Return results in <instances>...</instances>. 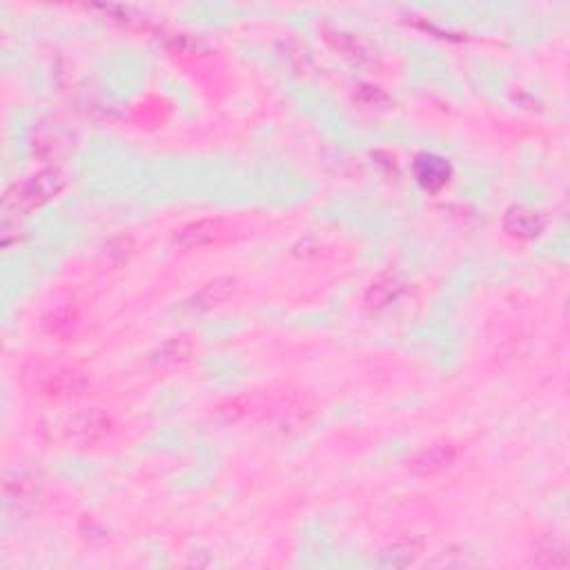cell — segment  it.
Returning a JSON list of instances; mask_svg holds the SVG:
<instances>
[{
  "instance_id": "7a4b0ae2",
  "label": "cell",
  "mask_w": 570,
  "mask_h": 570,
  "mask_svg": "<svg viewBox=\"0 0 570 570\" xmlns=\"http://www.w3.org/2000/svg\"><path fill=\"white\" fill-rule=\"evenodd\" d=\"M114 432V421L107 412L92 408V410L76 412L65 424V437L80 446H97L106 441Z\"/></svg>"
},
{
  "instance_id": "8992f818",
  "label": "cell",
  "mask_w": 570,
  "mask_h": 570,
  "mask_svg": "<svg viewBox=\"0 0 570 570\" xmlns=\"http://www.w3.org/2000/svg\"><path fill=\"white\" fill-rule=\"evenodd\" d=\"M457 455L459 448L455 444H450V441L432 444L412 459L410 470L415 474H421V477H430V474H437L444 468H448V465L457 459Z\"/></svg>"
},
{
  "instance_id": "4fadbf2b",
  "label": "cell",
  "mask_w": 570,
  "mask_h": 570,
  "mask_svg": "<svg viewBox=\"0 0 570 570\" xmlns=\"http://www.w3.org/2000/svg\"><path fill=\"white\" fill-rule=\"evenodd\" d=\"M103 254H106V261H109L114 268H118L134 254V241H132V236H116L106 245Z\"/></svg>"
},
{
  "instance_id": "6da1fadb",
  "label": "cell",
  "mask_w": 570,
  "mask_h": 570,
  "mask_svg": "<svg viewBox=\"0 0 570 570\" xmlns=\"http://www.w3.org/2000/svg\"><path fill=\"white\" fill-rule=\"evenodd\" d=\"M68 185L63 170L47 168L32 174L30 179L14 183L3 198V212L7 216H25V214L38 210L51 198L59 197Z\"/></svg>"
},
{
  "instance_id": "52a82bcc",
  "label": "cell",
  "mask_w": 570,
  "mask_h": 570,
  "mask_svg": "<svg viewBox=\"0 0 570 570\" xmlns=\"http://www.w3.org/2000/svg\"><path fill=\"white\" fill-rule=\"evenodd\" d=\"M401 290L403 283L397 274H379V277L368 285V290H365V306H368L370 310H383V308H388L391 303L397 301Z\"/></svg>"
},
{
  "instance_id": "30bf717a",
  "label": "cell",
  "mask_w": 570,
  "mask_h": 570,
  "mask_svg": "<svg viewBox=\"0 0 570 570\" xmlns=\"http://www.w3.org/2000/svg\"><path fill=\"white\" fill-rule=\"evenodd\" d=\"M194 350H197V344H194L192 336L179 335V336H172V339H168L163 345H161L159 353H156V361L165 365L183 363V361H188L189 356L194 354Z\"/></svg>"
},
{
  "instance_id": "9c48e42d",
  "label": "cell",
  "mask_w": 570,
  "mask_h": 570,
  "mask_svg": "<svg viewBox=\"0 0 570 570\" xmlns=\"http://www.w3.org/2000/svg\"><path fill=\"white\" fill-rule=\"evenodd\" d=\"M234 290L236 283L232 279H214L198 290L197 297H194V308L197 310H212V308L225 303L234 294Z\"/></svg>"
},
{
  "instance_id": "5bb4252c",
  "label": "cell",
  "mask_w": 570,
  "mask_h": 570,
  "mask_svg": "<svg viewBox=\"0 0 570 570\" xmlns=\"http://www.w3.org/2000/svg\"><path fill=\"white\" fill-rule=\"evenodd\" d=\"M537 555H544L546 559H541L539 566H566L568 557L566 550H564L562 544H557L555 539H548L546 544H541L537 548Z\"/></svg>"
},
{
  "instance_id": "7c38bea8",
  "label": "cell",
  "mask_w": 570,
  "mask_h": 570,
  "mask_svg": "<svg viewBox=\"0 0 570 570\" xmlns=\"http://www.w3.org/2000/svg\"><path fill=\"white\" fill-rule=\"evenodd\" d=\"M252 410V403L248 397H236V399H230V401L221 403V406L216 408V417L221 421H225V424H239L241 419H245V417L250 415Z\"/></svg>"
},
{
  "instance_id": "ba28073f",
  "label": "cell",
  "mask_w": 570,
  "mask_h": 570,
  "mask_svg": "<svg viewBox=\"0 0 570 570\" xmlns=\"http://www.w3.org/2000/svg\"><path fill=\"white\" fill-rule=\"evenodd\" d=\"M87 388V379H85L83 372H78V370H71V368H63V370H56V372H51L50 377H47L45 386H42V391H45V394H50V397H76V394H80Z\"/></svg>"
},
{
  "instance_id": "5b68a950",
  "label": "cell",
  "mask_w": 570,
  "mask_h": 570,
  "mask_svg": "<svg viewBox=\"0 0 570 570\" xmlns=\"http://www.w3.org/2000/svg\"><path fill=\"white\" fill-rule=\"evenodd\" d=\"M415 179L428 192H439L453 179V165L437 154H421L415 159Z\"/></svg>"
},
{
  "instance_id": "3957f363",
  "label": "cell",
  "mask_w": 570,
  "mask_h": 570,
  "mask_svg": "<svg viewBox=\"0 0 570 570\" xmlns=\"http://www.w3.org/2000/svg\"><path fill=\"white\" fill-rule=\"evenodd\" d=\"M232 234H234V227L230 223L221 221V218H203V221H194L179 230L177 244L185 250H198L223 244V241L232 239Z\"/></svg>"
},
{
  "instance_id": "277c9868",
  "label": "cell",
  "mask_w": 570,
  "mask_h": 570,
  "mask_svg": "<svg viewBox=\"0 0 570 570\" xmlns=\"http://www.w3.org/2000/svg\"><path fill=\"white\" fill-rule=\"evenodd\" d=\"M503 230L519 241L537 239L546 230V216L526 206H512L503 214Z\"/></svg>"
},
{
  "instance_id": "8fae6325",
  "label": "cell",
  "mask_w": 570,
  "mask_h": 570,
  "mask_svg": "<svg viewBox=\"0 0 570 570\" xmlns=\"http://www.w3.org/2000/svg\"><path fill=\"white\" fill-rule=\"evenodd\" d=\"M42 326H45V330L50 332L51 336L68 339V336L74 335L76 327H78V312L71 306H60L45 317Z\"/></svg>"
}]
</instances>
